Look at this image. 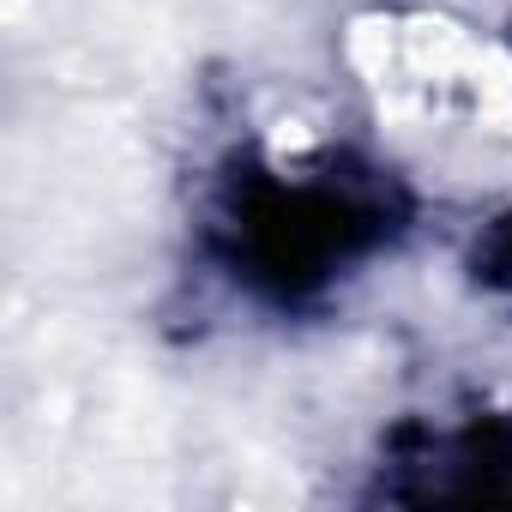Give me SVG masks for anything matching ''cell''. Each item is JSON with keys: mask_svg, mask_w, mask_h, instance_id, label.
<instances>
[{"mask_svg": "<svg viewBox=\"0 0 512 512\" xmlns=\"http://www.w3.org/2000/svg\"><path fill=\"white\" fill-rule=\"evenodd\" d=\"M392 205L362 181H296V175H247L223 199L217 253L266 302H302L326 290L344 266L368 260L392 241Z\"/></svg>", "mask_w": 512, "mask_h": 512, "instance_id": "obj_1", "label": "cell"}, {"mask_svg": "<svg viewBox=\"0 0 512 512\" xmlns=\"http://www.w3.org/2000/svg\"><path fill=\"white\" fill-rule=\"evenodd\" d=\"M416 464H428V488L410 500H470V506H500L512 500V422L476 416L470 428L434 440Z\"/></svg>", "mask_w": 512, "mask_h": 512, "instance_id": "obj_2", "label": "cell"}, {"mask_svg": "<svg viewBox=\"0 0 512 512\" xmlns=\"http://www.w3.org/2000/svg\"><path fill=\"white\" fill-rule=\"evenodd\" d=\"M470 278L482 290H494V296H512V211L494 217L476 235V247H470Z\"/></svg>", "mask_w": 512, "mask_h": 512, "instance_id": "obj_3", "label": "cell"}]
</instances>
